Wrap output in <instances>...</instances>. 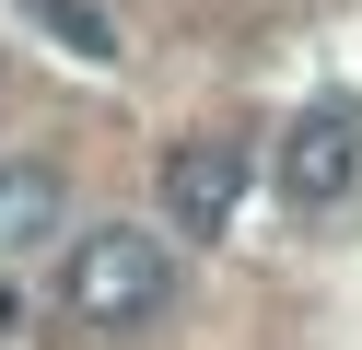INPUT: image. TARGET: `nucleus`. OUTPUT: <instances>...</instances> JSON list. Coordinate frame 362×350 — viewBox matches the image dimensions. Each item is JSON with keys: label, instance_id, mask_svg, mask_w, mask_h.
<instances>
[{"label": "nucleus", "instance_id": "f257e3e1", "mask_svg": "<svg viewBox=\"0 0 362 350\" xmlns=\"http://www.w3.org/2000/svg\"><path fill=\"white\" fill-rule=\"evenodd\" d=\"M59 303H71L82 327H105V339H129L141 315H164V303H175V233L94 222V233L71 245V269H59Z\"/></svg>", "mask_w": 362, "mask_h": 350}, {"label": "nucleus", "instance_id": "39448f33", "mask_svg": "<svg viewBox=\"0 0 362 350\" xmlns=\"http://www.w3.org/2000/svg\"><path fill=\"white\" fill-rule=\"evenodd\" d=\"M24 12H35V23H47V35H59V47H71V59H94V70H105V59H117V23H105V12H94V0H24Z\"/></svg>", "mask_w": 362, "mask_h": 350}, {"label": "nucleus", "instance_id": "7ed1b4c3", "mask_svg": "<svg viewBox=\"0 0 362 350\" xmlns=\"http://www.w3.org/2000/svg\"><path fill=\"white\" fill-rule=\"evenodd\" d=\"M245 140L234 129H199V140H175L164 152V233H234V210H245Z\"/></svg>", "mask_w": 362, "mask_h": 350}, {"label": "nucleus", "instance_id": "20e7f679", "mask_svg": "<svg viewBox=\"0 0 362 350\" xmlns=\"http://www.w3.org/2000/svg\"><path fill=\"white\" fill-rule=\"evenodd\" d=\"M59 210H71V199H59L47 163H0V257H35L59 233Z\"/></svg>", "mask_w": 362, "mask_h": 350}, {"label": "nucleus", "instance_id": "f03ea898", "mask_svg": "<svg viewBox=\"0 0 362 350\" xmlns=\"http://www.w3.org/2000/svg\"><path fill=\"white\" fill-rule=\"evenodd\" d=\"M351 175H362V105L351 93H315V105L281 129V199L292 210H339Z\"/></svg>", "mask_w": 362, "mask_h": 350}]
</instances>
